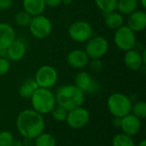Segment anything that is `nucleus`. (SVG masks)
Returning a JSON list of instances; mask_svg holds the SVG:
<instances>
[{
    "mask_svg": "<svg viewBox=\"0 0 146 146\" xmlns=\"http://www.w3.org/2000/svg\"><path fill=\"white\" fill-rule=\"evenodd\" d=\"M15 124L21 136L29 140H33L37 136L44 132L45 127L44 115L33 109H27L21 111L16 118Z\"/></svg>",
    "mask_w": 146,
    "mask_h": 146,
    "instance_id": "obj_1",
    "label": "nucleus"
},
{
    "mask_svg": "<svg viewBox=\"0 0 146 146\" xmlns=\"http://www.w3.org/2000/svg\"><path fill=\"white\" fill-rule=\"evenodd\" d=\"M57 105L68 111L81 107L85 102V93L74 85H65L59 87L55 94Z\"/></svg>",
    "mask_w": 146,
    "mask_h": 146,
    "instance_id": "obj_2",
    "label": "nucleus"
},
{
    "mask_svg": "<svg viewBox=\"0 0 146 146\" xmlns=\"http://www.w3.org/2000/svg\"><path fill=\"white\" fill-rule=\"evenodd\" d=\"M33 110L42 115L50 113L56 104L55 94L50 90L38 87L30 98Z\"/></svg>",
    "mask_w": 146,
    "mask_h": 146,
    "instance_id": "obj_3",
    "label": "nucleus"
},
{
    "mask_svg": "<svg viewBox=\"0 0 146 146\" xmlns=\"http://www.w3.org/2000/svg\"><path fill=\"white\" fill-rule=\"evenodd\" d=\"M107 106L113 117L122 118L131 113L133 100L126 94L115 92L108 98Z\"/></svg>",
    "mask_w": 146,
    "mask_h": 146,
    "instance_id": "obj_4",
    "label": "nucleus"
},
{
    "mask_svg": "<svg viewBox=\"0 0 146 146\" xmlns=\"http://www.w3.org/2000/svg\"><path fill=\"white\" fill-rule=\"evenodd\" d=\"M114 42L116 47L123 51H127L134 49L137 39L135 32L130 29L127 26L123 25L115 30L114 35Z\"/></svg>",
    "mask_w": 146,
    "mask_h": 146,
    "instance_id": "obj_5",
    "label": "nucleus"
},
{
    "mask_svg": "<svg viewBox=\"0 0 146 146\" xmlns=\"http://www.w3.org/2000/svg\"><path fill=\"white\" fill-rule=\"evenodd\" d=\"M34 80L40 88L50 89L56 86L58 80V73L56 69L50 65H44L36 71Z\"/></svg>",
    "mask_w": 146,
    "mask_h": 146,
    "instance_id": "obj_6",
    "label": "nucleus"
},
{
    "mask_svg": "<svg viewBox=\"0 0 146 146\" xmlns=\"http://www.w3.org/2000/svg\"><path fill=\"white\" fill-rule=\"evenodd\" d=\"M28 27L30 33L36 38H45L52 32V23L50 20L43 15L32 16Z\"/></svg>",
    "mask_w": 146,
    "mask_h": 146,
    "instance_id": "obj_7",
    "label": "nucleus"
},
{
    "mask_svg": "<svg viewBox=\"0 0 146 146\" xmlns=\"http://www.w3.org/2000/svg\"><path fill=\"white\" fill-rule=\"evenodd\" d=\"M68 33L74 41L85 43L92 37L93 30L89 22L85 21H76L69 26Z\"/></svg>",
    "mask_w": 146,
    "mask_h": 146,
    "instance_id": "obj_8",
    "label": "nucleus"
},
{
    "mask_svg": "<svg viewBox=\"0 0 146 146\" xmlns=\"http://www.w3.org/2000/svg\"><path fill=\"white\" fill-rule=\"evenodd\" d=\"M109 50L108 40L102 36L92 37L86 41L85 51L91 59H100Z\"/></svg>",
    "mask_w": 146,
    "mask_h": 146,
    "instance_id": "obj_9",
    "label": "nucleus"
},
{
    "mask_svg": "<svg viewBox=\"0 0 146 146\" xmlns=\"http://www.w3.org/2000/svg\"><path fill=\"white\" fill-rule=\"evenodd\" d=\"M91 115L88 110L84 107H79L68 112L65 122L72 129H81L90 121Z\"/></svg>",
    "mask_w": 146,
    "mask_h": 146,
    "instance_id": "obj_10",
    "label": "nucleus"
},
{
    "mask_svg": "<svg viewBox=\"0 0 146 146\" xmlns=\"http://www.w3.org/2000/svg\"><path fill=\"white\" fill-rule=\"evenodd\" d=\"M74 86L84 93H95L98 90V85L86 71H80L75 75Z\"/></svg>",
    "mask_w": 146,
    "mask_h": 146,
    "instance_id": "obj_11",
    "label": "nucleus"
},
{
    "mask_svg": "<svg viewBox=\"0 0 146 146\" xmlns=\"http://www.w3.org/2000/svg\"><path fill=\"white\" fill-rule=\"evenodd\" d=\"M141 127H142L141 120L131 113L121 118L120 128L121 130V133L128 136L131 137L136 136L138 133H139L141 130Z\"/></svg>",
    "mask_w": 146,
    "mask_h": 146,
    "instance_id": "obj_12",
    "label": "nucleus"
},
{
    "mask_svg": "<svg viewBox=\"0 0 146 146\" xmlns=\"http://www.w3.org/2000/svg\"><path fill=\"white\" fill-rule=\"evenodd\" d=\"M89 57L85 50L75 49L71 50L67 56V62L68 64L75 68L81 69L84 68L89 62Z\"/></svg>",
    "mask_w": 146,
    "mask_h": 146,
    "instance_id": "obj_13",
    "label": "nucleus"
},
{
    "mask_svg": "<svg viewBox=\"0 0 146 146\" xmlns=\"http://www.w3.org/2000/svg\"><path fill=\"white\" fill-rule=\"evenodd\" d=\"M133 32H141L146 27V13L142 10H135L128 15L127 25Z\"/></svg>",
    "mask_w": 146,
    "mask_h": 146,
    "instance_id": "obj_14",
    "label": "nucleus"
},
{
    "mask_svg": "<svg viewBox=\"0 0 146 146\" xmlns=\"http://www.w3.org/2000/svg\"><path fill=\"white\" fill-rule=\"evenodd\" d=\"M15 40V32L8 23H0V50L7 48Z\"/></svg>",
    "mask_w": 146,
    "mask_h": 146,
    "instance_id": "obj_15",
    "label": "nucleus"
},
{
    "mask_svg": "<svg viewBox=\"0 0 146 146\" xmlns=\"http://www.w3.org/2000/svg\"><path fill=\"white\" fill-rule=\"evenodd\" d=\"M124 63L126 67L132 71H139L144 65L141 53L134 49L126 51L124 56Z\"/></svg>",
    "mask_w": 146,
    "mask_h": 146,
    "instance_id": "obj_16",
    "label": "nucleus"
},
{
    "mask_svg": "<svg viewBox=\"0 0 146 146\" xmlns=\"http://www.w3.org/2000/svg\"><path fill=\"white\" fill-rule=\"evenodd\" d=\"M7 57L14 62L20 61L23 58L26 54V45L20 40H15L7 48Z\"/></svg>",
    "mask_w": 146,
    "mask_h": 146,
    "instance_id": "obj_17",
    "label": "nucleus"
},
{
    "mask_svg": "<svg viewBox=\"0 0 146 146\" xmlns=\"http://www.w3.org/2000/svg\"><path fill=\"white\" fill-rule=\"evenodd\" d=\"M24 10L32 16L42 15L46 5L44 0H22Z\"/></svg>",
    "mask_w": 146,
    "mask_h": 146,
    "instance_id": "obj_18",
    "label": "nucleus"
},
{
    "mask_svg": "<svg viewBox=\"0 0 146 146\" xmlns=\"http://www.w3.org/2000/svg\"><path fill=\"white\" fill-rule=\"evenodd\" d=\"M38 88L34 79H27L19 87L18 93L21 98L24 99H30L34 92Z\"/></svg>",
    "mask_w": 146,
    "mask_h": 146,
    "instance_id": "obj_19",
    "label": "nucleus"
},
{
    "mask_svg": "<svg viewBox=\"0 0 146 146\" xmlns=\"http://www.w3.org/2000/svg\"><path fill=\"white\" fill-rule=\"evenodd\" d=\"M105 25L111 30H116L123 26L124 24V18L121 14L119 12H111L105 15L104 18Z\"/></svg>",
    "mask_w": 146,
    "mask_h": 146,
    "instance_id": "obj_20",
    "label": "nucleus"
},
{
    "mask_svg": "<svg viewBox=\"0 0 146 146\" xmlns=\"http://www.w3.org/2000/svg\"><path fill=\"white\" fill-rule=\"evenodd\" d=\"M139 6L138 0H118L116 9L122 15H129L135 10Z\"/></svg>",
    "mask_w": 146,
    "mask_h": 146,
    "instance_id": "obj_21",
    "label": "nucleus"
},
{
    "mask_svg": "<svg viewBox=\"0 0 146 146\" xmlns=\"http://www.w3.org/2000/svg\"><path fill=\"white\" fill-rule=\"evenodd\" d=\"M33 145L34 146H56V140L52 134L43 132L33 139Z\"/></svg>",
    "mask_w": 146,
    "mask_h": 146,
    "instance_id": "obj_22",
    "label": "nucleus"
},
{
    "mask_svg": "<svg viewBox=\"0 0 146 146\" xmlns=\"http://www.w3.org/2000/svg\"><path fill=\"white\" fill-rule=\"evenodd\" d=\"M117 2L118 0H95L97 7L105 15L116 10Z\"/></svg>",
    "mask_w": 146,
    "mask_h": 146,
    "instance_id": "obj_23",
    "label": "nucleus"
},
{
    "mask_svg": "<svg viewBox=\"0 0 146 146\" xmlns=\"http://www.w3.org/2000/svg\"><path fill=\"white\" fill-rule=\"evenodd\" d=\"M112 146H136L133 137L123 133H117L112 139Z\"/></svg>",
    "mask_w": 146,
    "mask_h": 146,
    "instance_id": "obj_24",
    "label": "nucleus"
},
{
    "mask_svg": "<svg viewBox=\"0 0 146 146\" xmlns=\"http://www.w3.org/2000/svg\"><path fill=\"white\" fill-rule=\"evenodd\" d=\"M131 114L135 115L140 120H144L146 117V103L144 101H138L133 104Z\"/></svg>",
    "mask_w": 146,
    "mask_h": 146,
    "instance_id": "obj_25",
    "label": "nucleus"
},
{
    "mask_svg": "<svg viewBox=\"0 0 146 146\" xmlns=\"http://www.w3.org/2000/svg\"><path fill=\"white\" fill-rule=\"evenodd\" d=\"M68 112V111L67 110H65L64 108H62V106L56 104L50 114L51 115L52 118L55 121H56L58 122H64L67 119Z\"/></svg>",
    "mask_w": 146,
    "mask_h": 146,
    "instance_id": "obj_26",
    "label": "nucleus"
},
{
    "mask_svg": "<svg viewBox=\"0 0 146 146\" xmlns=\"http://www.w3.org/2000/svg\"><path fill=\"white\" fill-rule=\"evenodd\" d=\"M31 19H32V15H29L24 9L19 11L15 15V23L17 25L21 26V27H27V26H28L30 21H31Z\"/></svg>",
    "mask_w": 146,
    "mask_h": 146,
    "instance_id": "obj_27",
    "label": "nucleus"
},
{
    "mask_svg": "<svg viewBox=\"0 0 146 146\" xmlns=\"http://www.w3.org/2000/svg\"><path fill=\"white\" fill-rule=\"evenodd\" d=\"M15 138L9 131L0 132V146H11Z\"/></svg>",
    "mask_w": 146,
    "mask_h": 146,
    "instance_id": "obj_28",
    "label": "nucleus"
},
{
    "mask_svg": "<svg viewBox=\"0 0 146 146\" xmlns=\"http://www.w3.org/2000/svg\"><path fill=\"white\" fill-rule=\"evenodd\" d=\"M10 68V62L8 58L0 57V76L6 74Z\"/></svg>",
    "mask_w": 146,
    "mask_h": 146,
    "instance_id": "obj_29",
    "label": "nucleus"
},
{
    "mask_svg": "<svg viewBox=\"0 0 146 146\" xmlns=\"http://www.w3.org/2000/svg\"><path fill=\"white\" fill-rule=\"evenodd\" d=\"M92 61L91 62V68L95 72L100 71L103 68V63L100 61V59H92Z\"/></svg>",
    "mask_w": 146,
    "mask_h": 146,
    "instance_id": "obj_30",
    "label": "nucleus"
},
{
    "mask_svg": "<svg viewBox=\"0 0 146 146\" xmlns=\"http://www.w3.org/2000/svg\"><path fill=\"white\" fill-rule=\"evenodd\" d=\"M13 0H0V10H6L11 8Z\"/></svg>",
    "mask_w": 146,
    "mask_h": 146,
    "instance_id": "obj_31",
    "label": "nucleus"
},
{
    "mask_svg": "<svg viewBox=\"0 0 146 146\" xmlns=\"http://www.w3.org/2000/svg\"><path fill=\"white\" fill-rule=\"evenodd\" d=\"M62 0H44L45 5L50 8H56L62 3Z\"/></svg>",
    "mask_w": 146,
    "mask_h": 146,
    "instance_id": "obj_32",
    "label": "nucleus"
},
{
    "mask_svg": "<svg viewBox=\"0 0 146 146\" xmlns=\"http://www.w3.org/2000/svg\"><path fill=\"white\" fill-rule=\"evenodd\" d=\"M112 124L114 125V127H120L121 126V118H117V117H114V120L112 121Z\"/></svg>",
    "mask_w": 146,
    "mask_h": 146,
    "instance_id": "obj_33",
    "label": "nucleus"
},
{
    "mask_svg": "<svg viewBox=\"0 0 146 146\" xmlns=\"http://www.w3.org/2000/svg\"><path fill=\"white\" fill-rule=\"evenodd\" d=\"M11 146H24V145H23V142H21V140H15V139L13 141Z\"/></svg>",
    "mask_w": 146,
    "mask_h": 146,
    "instance_id": "obj_34",
    "label": "nucleus"
},
{
    "mask_svg": "<svg viewBox=\"0 0 146 146\" xmlns=\"http://www.w3.org/2000/svg\"><path fill=\"white\" fill-rule=\"evenodd\" d=\"M141 58H142V61H143V63L145 64L146 62V50H144L143 52L141 53Z\"/></svg>",
    "mask_w": 146,
    "mask_h": 146,
    "instance_id": "obj_35",
    "label": "nucleus"
},
{
    "mask_svg": "<svg viewBox=\"0 0 146 146\" xmlns=\"http://www.w3.org/2000/svg\"><path fill=\"white\" fill-rule=\"evenodd\" d=\"M71 3H72V0H62V3H63L65 5H69V4H71Z\"/></svg>",
    "mask_w": 146,
    "mask_h": 146,
    "instance_id": "obj_36",
    "label": "nucleus"
},
{
    "mask_svg": "<svg viewBox=\"0 0 146 146\" xmlns=\"http://www.w3.org/2000/svg\"><path fill=\"white\" fill-rule=\"evenodd\" d=\"M139 3L143 8H146V0H139Z\"/></svg>",
    "mask_w": 146,
    "mask_h": 146,
    "instance_id": "obj_37",
    "label": "nucleus"
},
{
    "mask_svg": "<svg viewBox=\"0 0 146 146\" xmlns=\"http://www.w3.org/2000/svg\"><path fill=\"white\" fill-rule=\"evenodd\" d=\"M137 146H146V140L145 139H143V140H141L139 144H138V145Z\"/></svg>",
    "mask_w": 146,
    "mask_h": 146,
    "instance_id": "obj_38",
    "label": "nucleus"
},
{
    "mask_svg": "<svg viewBox=\"0 0 146 146\" xmlns=\"http://www.w3.org/2000/svg\"><path fill=\"white\" fill-rule=\"evenodd\" d=\"M0 123H1V115H0Z\"/></svg>",
    "mask_w": 146,
    "mask_h": 146,
    "instance_id": "obj_39",
    "label": "nucleus"
}]
</instances>
